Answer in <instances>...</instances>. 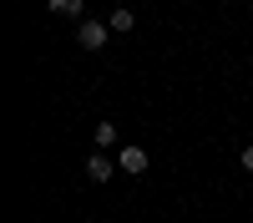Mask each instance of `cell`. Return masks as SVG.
<instances>
[{"label":"cell","mask_w":253,"mask_h":223,"mask_svg":"<svg viewBox=\"0 0 253 223\" xmlns=\"http://www.w3.org/2000/svg\"><path fill=\"white\" fill-rule=\"evenodd\" d=\"M107 31H112V26H101V20H81V26H76L81 51H101V46H107Z\"/></svg>","instance_id":"6da1fadb"},{"label":"cell","mask_w":253,"mask_h":223,"mask_svg":"<svg viewBox=\"0 0 253 223\" xmlns=\"http://www.w3.org/2000/svg\"><path fill=\"white\" fill-rule=\"evenodd\" d=\"M117 168H122V173H132V178H137V173H147V152H142V147H122Z\"/></svg>","instance_id":"7a4b0ae2"},{"label":"cell","mask_w":253,"mask_h":223,"mask_svg":"<svg viewBox=\"0 0 253 223\" xmlns=\"http://www.w3.org/2000/svg\"><path fill=\"white\" fill-rule=\"evenodd\" d=\"M86 178H91V182H112V157H107V152H91V157H86Z\"/></svg>","instance_id":"3957f363"},{"label":"cell","mask_w":253,"mask_h":223,"mask_svg":"<svg viewBox=\"0 0 253 223\" xmlns=\"http://www.w3.org/2000/svg\"><path fill=\"white\" fill-rule=\"evenodd\" d=\"M91 142H96V152H107L112 142H117V127H112V122H96V132H91Z\"/></svg>","instance_id":"277c9868"},{"label":"cell","mask_w":253,"mask_h":223,"mask_svg":"<svg viewBox=\"0 0 253 223\" xmlns=\"http://www.w3.org/2000/svg\"><path fill=\"white\" fill-rule=\"evenodd\" d=\"M56 15H81V0H46Z\"/></svg>","instance_id":"5b68a950"},{"label":"cell","mask_w":253,"mask_h":223,"mask_svg":"<svg viewBox=\"0 0 253 223\" xmlns=\"http://www.w3.org/2000/svg\"><path fill=\"white\" fill-rule=\"evenodd\" d=\"M132 26H137L132 10H112V31H132Z\"/></svg>","instance_id":"8992f818"},{"label":"cell","mask_w":253,"mask_h":223,"mask_svg":"<svg viewBox=\"0 0 253 223\" xmlns=\"http://www.w3.org/2000/svg\"><path fill=\"white\" fill-rule=\"evenodd\" d=\"M243 168H248V173H253V147H243Z\"/></svg>","instance_id":"52a82bcc"}]
</instances>
